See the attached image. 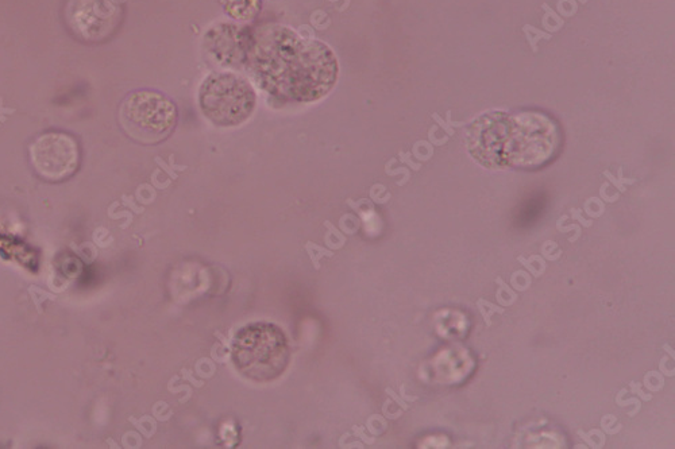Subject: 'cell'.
<instances>
[{"mask_svg": "<svg viewBox=\"0 0 675 449\" xmlns=\"http://www.w3.org/2000/svg\"><path fill=\"white\" fill-rule=\"evenodd\" d=\"M242 63L269 95L297 103L328 95L339 73L336 57L327 45L279 25L243 34Z\"/></svg>", "mask_w": 675, "mask_h": 449, "instance_id": "1", "label": "cell"}, {"mask_svg": "<svg viewBox=\"0 0 675 449\" xmlns=\"http://www.w3.org/2000/svg\"><path fill=\"white\" fill-rule=\"evenodd\" d=\"M231 356L236 369L246 378L270 382L283 375L291 352L281 328L275 324L254 323L236 333Z\"/></svg>", "mask_w": 675, "mask_h": 449, "instance_id": "2", "label": "cell"}, {"mask_svg": "<svg viewBox=\"0 0 675 449\" xmlns=\"http://www.w3.org/2000/svg\"><path fill=\"white\" fill-rule=\"evenodd\" d=\"M257 95L247 79L231 71L212 73L200 85L198 107L216 126L235 127L253 115Z\"/></svg>", "mask_w": 675, "mask_h": 449, "instance_id": "3", "label": "cell"}, {"mask_svg": "<svg viewBox=\"0 0 675 449\" xmlns=\"http://www.w3.org/2000/svg\"><path fill=\"white\" fill-rule=\"evenodd\" d=\"M177 107L169 97L156 91L131 92L119 108V123L137 142L158 143L172 134L177 124Z\"/></svg>", "mask_w": 675, "mask_h": 449, "instance_id": "4", "label": "cell"}, {"mask_svg": "<svg viewBox=\"0 0 675 449\" xmlns=\"http://www.w3.org/2000/svg\"><path fill=\"white\" fill-rule=\"evenodd\" d=\"M34 169L47 180L58 181L71 176L79 164L76 140L62 132L39 136L30 147Z\"/></svg>", "mask_w": 675, "mask_h": 449, "instance_id": "5", "label": "cell"}, {"mask_svg": "<svg viewBox=\"0 0 675 449\" xmlns=\"http://www.w3.org/2000/svg\"><path fill=\"white\" fill-rule=\"evenodd\" d=\"M523 31L524 34H525V37H527V41L529 42V45H531L532 51H533V53L537 51V43H539L540 39H551V34L536 29L535 26L525 25L523 27Z\"/></svg>", "mask_w": 675, "mask_h": 449, "instance_id": "6", "label": "cell"}, {"mask_svg": "<svg viewBox=\"0 0 675 449\" xmlns=\"http://www.w3.org/2000/svg\"><path fill=\"white\" fill-rule=\"evenodd\" d=\"M477 307L478 309H480V312L482 313V317L485 320L486 325H489V327L492 325V320H490L492 315H494V313H504V309H502V308L497 307V305H494V304L489 303V301H485V300H482V298L478 300Z\"/></svg>", "mask_w": 675, "mask_h": 449, "instance_id": "7", "label": "cell"}, {"mask_svg": "<svg viewBox=\"0 0 675 449\" xmlns=\"http://www.w3.org/2000/svg\"><path fill=\"white\" fill-rule=\"evenodd\" d=\"M432 119H434L435 122L438 123L439 126L442 127L446 132H447L448 136H452V135L455 134V127H460L464 126V122H454L451 119V111H447V120L444 122L443 119L440 118L438 114H432Z\"/></svg>", "mask_w": 675, "mask_h": 449, "instance_id": "8", "label": "cell"}, {"mask_svg": "<svg viewBox=\"0 0 675 449\" xmlns=\"http://www.w3.org/2000/svg\"><path fill=\"white\" fill-rule=\"evenodd\" d=\"M603 176L606 177L608 180L611 181V182H612V184L616 186L617 189L620 190V192H625V190H627L625 185H631V184H635V182H636V180H633V178H631V180H628V178H624V176H623V168H619V178H616V177L613 176L612 173L609 172V170H605V172H603Z\"/></svg>", "mask_w": 675, "mask_h": 449, "instance_id": "9", "label": "cell"}, {"mask_svg": "<svg viewBox=\"0 0 675 449\" xmlns=\"http://www.w3.org/2000/svg\"><path fill=\"white\" fill-rule=\"evenodd\" d=\"M496 283L498 285L497 294H496V297H497L498 303H500V304L502 303V298H504V295H508V297L511 298L512 301L515 303L516 300H517V297H519V295H517V293H515V291H513V290H512L511 287L508 286V283H505V282L502 281L500 277L496 279Z\"/></svg>", "mask_w": 675, "mask_h": 449, "instance_id": "10", "label": "cell"}, {"mask_svg": "<svg viewBox=\"0 0 675 449\" xmlns=\"http://www.w3.org/2000/svg\"><path fill=\"white\" fill-rule=\"evenodd\" d=\"M573 230H575V235H574L573 238L570 239V242H575V240H578V238L581 236V232H582V231H581V227H578L577 224H571V226H567V227H561V226H558V231L565 232V234H566V232L573 231Z\"/></svg>", "mask_w": 675, "mask_h": 449, "instance_id": "11", "label": "cell"}, {"mask_svg": "<svg viewBox=\"0 0 675 449\" xmlns=\"http://www.w3.org/2000/svg\"><path fill=\"white\" fill-rule=\"evenodd\" d=\"M578 434H579V436H581V437H582L583 440L587 441V442H589V445H590L591 448H598V446H597V444H595V441L591 440L590 437L587 436L586 433H583V432H581V430H579ZM591 434H594V436H598V437H603L602 432H599V430H591Z\"/></svg>", "mask_w": 675, "mask_h": 449, "instance_id": "12", "label": "cell"}, {"mask_svg": "<svg viewBox=\"0 0 675 449\" xmlns=\"http://www.w3.org/2000/svg\"><path fill=\"white\" fill-rule=\"evenodd\" d=\"M519 260H520V263H521V265H523L524 267H525V269H527L528 271H529V273L533 275V277H540V275H542V274H540L539 271H537V270H536L535 267H533V266H532L531 263H529V262L525 259V258H524V256H519Z\"/></svg>", "mask_w": 675, "mask_h": 449, "instance_id": "13", "label": "cell"}, {"mask_svg": "<svg viewBox=\"0 0 675 449\" xmlns=\"http://www.w3.org/2000/svg\"><path fill=\"white\" fill-rule=\"evenodd\" d=\"M581 213H582V210L581 209H571L573 218H577V220H578L582 226H585V227H590L591 224H593V221H591V220H585V218L581 216Z\"/></svg>", "mask_w": 675, "mask_h": 449, "instance_id": "14", "label": "cell"}, {"mask_svg": "<svg viewBox=\"0 0 675 449\" xmlns=\"http://www.w3.org/2000/svg\"><path fill=\"white\" fill-rule=\"evenodd\" d=\"M629 386L632 387V391H633V393H637V394L640 395L641 398L644 399V401H650V399L652 398V397H651L650 394H648V395L644 394V393H643V391L640 390V385H639V383L632 382V383H631V385H629Z\"/></svg>", "mask_w": 675, "mask_h": 449, "instance_id": "15", "label": "cell"}, {"mask_svg": "<svg viewBox=\"0 0 675 449\" xmlns=\"http://www.w3.org/2000/svg\"><path fill=\"white\" fill-rule=\"evenodd\" d=\"M663 348L666 349L667 352H670V353H671V356H674V352H672V351H671V349L668 348V347H667V345H664V347H663Z\"/></svg>", "mask_w": 675, "mask_h": 449, "instance_id": "16", "label": "cell"}, {"mask_svg": "<svg viewBox=\"0 0 675 449\" xmlns=\"http://www.w3.org/2000/svg\"><path fill=\"white\" fill-rule=\"evenodd\" d=\"M579 2H581V3H582V5H586V3H587V2H589V0H579Z\"/></svg>", "mask_w": 675, "mask_h": 449, "instance_id": "17", "label": "cell"}]
</instances>
